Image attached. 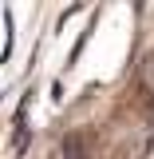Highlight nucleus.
<instances>
[{"label": "nucleus", "instance_id": "1", "mask_svg": "<svg viewBox=\"0 0 154 159\" xmlns=\"http://www.w3.org/2000/svg\"><path fill=\"white\" fill-rule=\"evenodd\" d=\"M59 159H83V139H79V135H67L63 147H59Z\"/></svg>", "mask_w": 154, "mask_h": 159}, {"label": "nucleus", "instance_id": "2", "mask_svg": "<svg viewBox=\"0 0 154 159\" xmlns=\"http://www.w3.org/2000/svg\"><path fill=\"white\" fill-rule=\"evenodd\" d=\"M142 88H146V92H154V52L142 60Z\"/></svg>", "mask_w": 154, "mask_h": 159}, {"label": "nucleus", "instance_id": "3", "mask_svg": "<svg viewBox=\"0 0 154 159\" xmlns=\"http://www.w3.org/2000/svg\"><path fill=\"white\" fill-rule=\"evenodd\" d=\"M28 139H32V135H28V127H20V131H16V143H12V147L20 151V155L28 151Z\"/></svg>", "mask_w": 154, "mask_h": 159}]
</instances>
